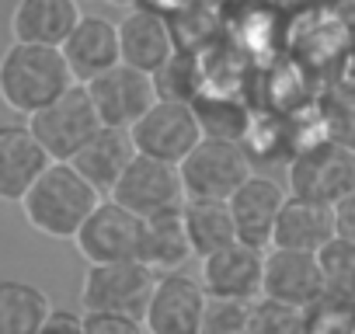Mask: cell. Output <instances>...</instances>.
<instances>
[{
  "label": "cell",
  "mask_w": 355,
  "mask_h": 334,
  "mask_svg": "<svg viewBox=\"0 0 355 334\" xmlns=\"http://www.w3.org/2000/svg\"><path fill=\"white\" fill-rule=\"evenodd\" d=\"M98 199L105 195L73 171V164L49 160L18 206L25 213V223L35 234L53 237V240H73V234L80 230L87 213L98 206Z\"/></svg>",
  "instance_id": "6da1fadb"
},
{
  "label": "cell",
  "mask_w": 355,
  "mask_h": 334,
  "mask_svg": "<svg viewBox=\"0 0 355 334\" xmlns=\"http://www.w3.org/2000/svg\"><path fill=\"white\" fill-rule=\"evenodd\" d=\"M73 80L60 46L11 42L0 56V101L18 115H32L53 98H60Z\"/></svg>",
  "instance_id": "7a4b0ae2"
},
{
  "label": "cell",
  "mask_w": 355,
  "mask_h": 334,
  "mask_svg": "<svg viewBox=\"0 0 355 334\" xmlns=\"http://www.w3.org/2000/svg\"><path fill=\"white\" fill-rule=\"evenodd\" d=\"M355 188V146L331 136L310 139L289 157V195L334 206Z\"/></svg>",
  "instance_id": "3957f363"
},
{
  "label": "cell",
  "mask_w": 355,
  "mask_h": 334,
  "mask_svg": "<svg viewBox=\"0 0 355 334\" xmlns=\"http://www.w3.org/2000/svg\"><path fill=\"white\" fill-rule=\"evenodd\" d=\"M254 171L251 153L234 139L202 136L182 160H178V178H182L185 199H230L234 188Z\"/></svg>",
  "instance_id": "277c9868"
},
{
  "label": "cell",
  "mask_w": 355,
  "mask_h": 334,
  "mask_svg": "<svg viewBox=\"0 0 355 334\" xmlns=\"http://www.w3.org/2000/svg\"><path fill=\"white\" fill-rule=\"evenodd\" d=\"M153 282H157V272L143 265L139 258L87 265V275L80 285V310H112V313L143 320Z\"/></svg>",
  "instance_id": "5b68a950"
},
{
  "label": "cell",
  "mask_w": 355,
  "mask_h": 334,
  "mask_svg": "<svg viewBox=\"0 0 355 334\" xmlns=\"http://www.w3.org/2000/svg\"><path fill=\"white\" fill-rule=\"evenodd\" d=\"M25 122L39 139V146L49 153V160H70L84 146V139L101 125L84 84H70L60 98L32 112Z\"/></svg>",
  "instance_id": "8992f818"
},
{
  "label": "cell",
  "mask_w": 355,
  "mask_h": 334,
  "mask_svg": "<svg viewBox=\"0 0 355 334\" xmlns=\"http://www.w3.org/2000/svg\"><path fill=\"white\" fill-rule=\"evenodd\" d=\"M129 139L136 153L178 164L199 139V118L192 101H178V98H157L132 125H129Z\"/></svg>",
  "instance_id": "52a82bcc"
},
{
  "label": "cell",
  "mask_w": 355,
  "mask_h": 334,
  "mask_svg": "<svg viewBox=\"0 0 355 334\" xmlns=\"http://www.w3.org/2000/svg\"><path fill=\"white\" fill-rule=\"evenodd\" d=\"M108 199H115L119 206H125L136 216H153V213H164V209H178L185 202L182 178H178V164H167V160H157V157H146V153H132L125 171L112 185Z\"/></svg>",
  "instance_id": "ba28073f"
},
{
  "label": "cell",
  "mask_w": 355,
  "mask_h": 334,
  "mask_svg": "<svg viewBox=\"0 0 355 334\" xmlns=\"http://www.w3.org/2000/svg\"><path fill=\"white\" fill-rule=\"evenodd\" d=\"M206 310V289L199 279L185 275L182 268L160 272L146 310H143V331L150 334H199Z\"/></svg>",
  "instance_id": "9c48e42d"
},
{
  "label": "cell",
  "mask_w": 355,
  "mask_h": 334,
  "mask_svg": "<svg viewBox=\"0 0 355 334\" xmlns=\"http://www.w3.org/2000/svg\"><path fill=\"white\" fill-rule=\"evenodd\" d=\"M98 122L112 125V129H129L153 101H157V87H153V73H143L129 63H115L105 73L91 77L84 84Z\"/></svg>",
  "instance_id": "30bf717a"
},
{
  "label": "cell",
  "mask_w": 355,
  "mask_h": 334,
  "mask_svg": "<svg viewBox=\"0 0 355 334\" xmlns=\"http://www.w3.org/2000/svg\"><path fill=\"white\" fill-rule=\"evenodd\" d=\"M139 230H143V216L129 213L115 199H98V206L73 234V247L87 265L139 258Z\"/></svg>",
  "instance_id": "8fae6325"
},
{
  "label": "cell",
  "mask_w": 355,
  "mask_h": 334,
  "mask_svg": "<svg viewBox=\"0 0 355 334\" xmlns=\"http://www.w3.org/2000/svg\"><path fill=\"white\" fill-rule=\"evenodd\" d=\"M261 296L310 310L324 296V275L317 265V254L306 251H286V247H265L261 261Z\"/></svg>",
  "instance_id": "7c38bea8"
},
{
  "label": "cell",
  "mask_w": 355,
  "mask_h": 334,
  "mask_svg": "<svg viewBox=\"0 0 355 334\" xmlns=\"http://www.w3.org/2000/svg\"><path fill=\"white\" fill-rule=\"evenodd\" d=\"M202 261V289L206 296H216V299H258L261 296V261H265V251L261 247H251L244 240H234L206 258Z\"/></svg>",
  "instance_id": "4fadbf2b"
},
{
  "label": "cell",
  "mask_w": 355,
  "mask_h": 334,
  "mask_svg": "<svg viewBox=\"0 0 355 334\" xmlns=\"http://www.w3.org/2000/svg\"><path fill=\"white\" fill-rule=\"evenodd\" d=\"M282 202H286V188L279 182L261 178V175L251 171L234 188V195L227 199V209H230L237 240L265 251L272 244V227H275V216H279Z\"/></svg>",
  "instance_id": "5bb4252c"
},
{
  "label": "cell",
  "mask_w": 355,
  "mask_h": 334,
  "mask_svg": "<svg viewBox=\"0 0 355 334\" xmlns=\"http://www.w3.org/2000/svg\"><path fill=\"white\" fill-rule=\"evenodd\" d=\"M60 53L73 73L77 84H87L91 77L105 73L108 67H115L119 56V25L101 18V15H80L77 25L70 28V35L60 42Z\"/></svg>",
  "instance_id": "9a60e30c"
},
{
  "label": "cell",
  "mask_w": 355,
  "mask_h": 334,
  "mask_svg": "<svg viewBox=\"0 0 355 334\" xmlns=\"http://www.w3.org/2000/svg\"><path fill=\"white\" fill-rule=\"evenodd\" d=\"M174 53H178L174 32H171V25L160 11L139 8V11H129L119 21V56H122V63H129L143 73H157Z\"/></svg>",
  "instance_id": "2e32d148"
},
{
  "label": "cell",
  "mask_w": 355,
  "mask_h": 334,
  "mask_svg": "<svg viewBox=\"0 0 355 334\" xmlns=\"http://www.w3.org/2000/svg\"><path fill=\"white\" fill-rule=\"evenodd\" d=\"M49 164L28 122H0V202H21L28 185Z\"/></svg>",
  "instance_id": "e0dca14e"
},
{
  "label": "cell",
  "mask_w": 355,
  "mask_h": 334,
  "mask_svg": "<svg viewBox=\"0 0 355 334\" xmlns=\"http://www.w3.org/2000/svg\"><path fill=\"white\" fill-rule=\"evenodd\" d=\"M334 206L286 195L275 227H272V244L268 247H286V251H306L317 254L331 237H334Z\"/></svg>",
  "instance_id": "ac0fdd59"
},
{
  "label": "cell",
  "mask_w": 355,
  "mask_h": 334,
  "mask_svg": "<svg viewBox=\"0 0 355 334\" xmlns=\"http://www.w3.org/2000/svg\"><path fill=\"white\" fill-rule=\"evenodd\" d=\"M132 139H129V129H112V125H98L87 139H84V146L67 160V164H73V171L87 182V185H94L101 195H108L112 192V185L119 182V175L125 171V164L132 160Z\"/></svg>",
  "instance_id": "d6986e66"
},
{
  "label": "cell",
  "mask_w": 355,
  "mask_h": 334,
  "mask_svg": "<svg viewBox=\"0 0 355 334\" xmlns=\"http://www.w3.org/2000/svg\"><path fill=\"white\" fill-rule=\"evenodd\" d=\"M77 0H18L11 11V39L35 46H60L80 18Z\"/></svg>",
  "instance_id": "ffe728a7"
},
{
  "label": "cell",
  "mask_w": 355,
  "mask_h": 334,
  "mask_svg": "<svg viewBox=\"0 0 355 334\" xmlns=\"http://www.w3.org/2000/svg\"><path fill=\"white\" fill-rule=\"evenodd\" d=\"M189 258H192V247H189V234L182 223V206L143 216V230H139V261L143 265H150L160 275V272L182 268Z\"/></svg>",
  "instance_id": "44dd1931"
},
{
  "label": "cell",
  "mask_w": 355,
  "mask_h": 334,
  "mask_svg": "<svg viewBox=\"0 0 355 334\" xmlns=\"http://www.w3.org/2000/svg\"><path fill=\"white\" fill-rule=\"evenodd\" d=\"M182 223L189 234V247L192 258H206L227 244L237 240L234 234V220L223 199H185L182 202Z\"/></svg>",
  "instance_id": "7402d4cb"
},
{
  "label": "cell",
  "mask_w": 355,
  "mask_h": 334,
  "mask_svg": "<svg viewBox=\"0 0 355 334\" xmlns=\"http://www.w3.org/2000/svg\"><path fill=\"white\" fill-rule=\"evenodd\" d=\"M53 303L25 279H0V334H39Z\"/></svg>",
  "instance_id": "603a6c76"
},
{
  "label": "cell",
  "mask_w": 355,
  "mask_h": 334,
  "mask_svg": "<svg viewBox=\"0 0 355 334\" xmlns=\"http://www.w3.org/2000/svg\"><path fill=\"white\" fill-rule=\"evenodd\" d=\"M317 265L324 275V296L355 303V240H345L334 234L317 251Z\"/></svg>",
  "instance_id": "cb8c5ba5"
},
{
  "label": "cell",
  "mask_w": 355,
  "mask_h": 334,
  "mask_svg": "<svg viewBox=\"0 0 355 334\" xmlns=\"http://www.w3.org/2000/svg\"><path fill=\"white\" fill-rule=\"evenodd\" d=\"M192 108H196V118H199L202 136L234 139V143L244 139L251 115H248L237 101H230V98H213V94H196V98H192Z\"/></svg>",
  "instance_id": "d4e9b609"
},
{
  "label": "cell",
  "mask_w": 355,
  "mask_h": 334,
  "mask_svg": "<svg viewBox=\"0 0 355 334\" xmlns=\"http://www.w3.org/2000/svg\"><path fill=\"white\" fill-rule=\"evenodd\" d=\"M320 122H324V136L355 146V87L352 84H338L324 105H320Z\"/></svg>",
  "instance_id": "484cf974"
},
{
  "label": "cell",
  "mask_w": 355,
  "mask_h": 334,
  "mask_svg": "<svg viewBox=\"0 0 355 334\" xmlns=\"http://www.w3.org/2000/svg\"><path fill=\"white\" fill-rule=\"evenodd\" d=\"M303 327H306V310H300V306H289V303H279V299H268V296H258L251 303L248 331L286 334V331H303Z\"/></svg>",
  "instance_id": "4316f807"
},
{
  "label": "cell",
  "mask_w": 355,
  "mask_h": 334,
  "mask_svg": "<svg viewBox=\"0 0 355 334\" xmlns=\"http://www.w3.org/2000/svg\"><path fill=\"white\" fill-rule=\"evenodd\" d=\"M251 303H254V299H251ZM251 303H248V299H216V296H206V310H202V327H199V334H234V331H248Z\"/></svg>",
  "instance_id": "83f0119b"
},
{
  "label": "cell",
  "mask_w": 355,
  "mask_h": 334,
  "mask_svg": "<svg viewBox=\"0 0 355 334\" xmlns=\"http://www.w3.org/2000/svg\"><path fill=\"white\" fill-rule=\"evenodd\" d=\"M80 331H91V334H139L143 320L125 317V313H112V310H80Z\"/></svg>",
  "instance_id": "f1b7e54d"
},
{
  "label": "cell",
  "mask_w": 355,
  "mask_h": 334,
  "mask_svg": "<svg viewBox=\"0 0 355 334\" xmlns=\"http://www.w3.org/2000/svg\"><path fill=\"white\" fill-rule=\"evenodd\" d=\"M334 230L345 240H355V188L334 202Z\"/></svg>",
  "instance_id": "f546056e"
},
{
  "label": "cell",
  "mask_w": 355,
  "mask_h": 334,
  "mask_svg": "<svg viewBox=\"0 0 355 334\" xmlns=\"http://www.w3.org/2000/svg\"><path fill=\"white\" fill-rule=\"evenodd\" d=\"M42 331H80V313L63 310V306H53L49 317H46V324H42Z\"/></svg>",
  "instance_id": "4dcf8cb0"
}]
</instances>
